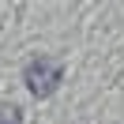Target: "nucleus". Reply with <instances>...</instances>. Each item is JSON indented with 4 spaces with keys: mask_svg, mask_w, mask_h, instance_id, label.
Listing matches in <instances>:
<instances>
[{
    "mask_svg": "<svg viewBox=\"0 0 124 124\" xmlns=\"http://www.w3.org/2000/svg\"><path fill=\"white\" fill-rule=\"evenodd\" d=\"M60 83V64L53 60H34L30 68H26V86H30L38 98H49V90Z\"/></svg>",
    "mask_w": 124,
    "mask_h": 124,
    "instance_id": "f257e3e1",
    "label": "nucleus"
}]
</instances>
